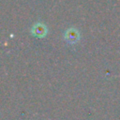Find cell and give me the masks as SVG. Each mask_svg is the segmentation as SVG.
Listing matches in <instances>:
<instances>
[{
    "label": "cell",
    "instance_id": "obj_2",
    "mask_svg": "<svg viewBox=\"0 0 120 120\" xmlns=\"http://www.w3.org/2000/svg\"><path fill=\"white\" fill-rule=\"evenodd\" d=\"M47 32H48V30H47V27H46V25L45 24H43V23H41V22H37V23H35L33 26H32V28H31V33L35 36V37H37V38H44L46 35H47Z\"/></svg>",
    "mask_w": 120,
    "mask_h": 120
},
{
    "label": "cell",
    "instance_id": "obj_1",
    "mask_svg": "<svg viewBox=\"0 0 120 120\" xmlns=\"http://www.w3.org/2000/svg\"><path fill=\"white\" fill-rule=\"evenodd\" d=\"M64 38L68 43L74 44L80 39V33L75 28H69L65 32Z\"/></svg>",
    "mask_w": 120,
    "mask_h": 120
}]
</instances>
